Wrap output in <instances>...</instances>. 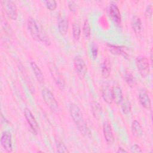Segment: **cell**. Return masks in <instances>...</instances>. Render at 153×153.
Masks as SVG:
<instances>
[{"mask_svg": "<svg viewBox=\"0 0 153 153\" xmlns=\"http://www.w3.org/2000/svg\"><path fill=\"white\" fill-rule=\"evenodd\" d=\"M69 111L71 117L79 131L83 136H86L88 134V129L84 121L81 109L76 104L72 103L69 107Z\"/></svg>", "mask_w": 153, "mask_h": 153, "instance_id": "6da1fadb", "label": "cell"}, {"mask_svg": "<svg viewBox=\"0 0 153 153\" xmlns=\"http://www.w3.org/2000/svg\"><path fill=\"white\" fill-rule=\"evenodd\" d=\"M41 94L43 100L47 106L53 112L57 114L59 111V104L53 94L47 88L42 89Z\"/></svg>", "mask_w": 153, "mask_h": 153, "instance_id": "7a4b0ae2", "label": "cell"}, {"mask_svg": "<svg viewBox=\"0 0 153 153\" xmlns=\"http://www.w3.org/2000/svg\"><path fill=\"white\" fill-rule=\"evenodd\" d=\"M136 65L138 71L142 78L146 77L149 74L150 66L148 59L143 55H140L136 58Z\"/></svg>", "mask_w": 153, "mask_h": 153, "instance_id": "3957f363", "label": "cell"}, {"mask_svg": "<svg viewBox=\"0 0 153 153\" xmlns=\"http://www.w3.org/2000/svg\"><path fill=\"white\" fill-rule=\"evenodd\" d=\"M1 4L8 17L13 20L17 18V8L14 2L12 1H1Z\"/></svg>", "mask_w": 153, "mask_h": 153, "instance_id": "277c9868", "label": "cell"}, {"mask_svg": "<svg viewBox=\"0 0 153 153\" xmlns=\"http://www.w3.org/2000/svg\"><path fill=\"white\" fill-rule=\"evenodd\" d=\"M74 65L78 75L81 78H84L87 72V68L83 59L79 56H75L74 59Z\"/></svg>", "mask_w": 153, "mask_h": 153, "instance_id": "5b68a950", "label": "cell"}, {"mask_svg": "<svg viewBox=\"0 0 153 153\" xmlns=\"http://www.w3.org/2000/svg\"><path fill=\"white\" fill-rule=\"evenodd\" d=\"M27 28L32 38L36 41H39L40 28L38 26L35 19L29 17L27 20Z\"/></svg>", "mask_w": 153, "mask_h": 153, "instance_id": "8992f818", "label": "cell"}, {"mask_svg": "<svg viewBox=\"0 0 153 153\" xmlns=\"http://www.w3.org/2000/svg\"><path fill=\"white\" fill-rule=\"evenodd\" d=\"M49 68L57 86L60 90H63L65 87V82L62 75L59 72V71L54 65L52 64L50 65Z\"/></svg>", "mask_w": 153, "mask_h": 153, "instance_id": "52a82bcc", "label": "cell"}, {"mask_svg": "<svg viewBox=\"0 0 153 153\" xmlns=\"http://www.w3.org/2000/svg\"><path fill=\"white\" fill-rule=\"evenodd\" d=\"M108 15L116 25H120L121 17L120 10L115 3H111L108 8Z\"/></svg>", "mask_w": 153, "mask_h": 153, "instance_id": "ba28073f", "label": "cell"}, {"mask_svg": "<svg viewBox=\"0 0 153 153\" xmlns=\"http://www.w3.org/2000/svg\"><path fill=\"white\" fill-rule=\"evenodd\" d=\"M101 93L105 102L108 104H111L113 102L112 88L107 82L102 83L101 86Z\"/></svg>", "mask_w": 153, "mask_h": 153, "instance_id": "9c48e42d", "label": "cell"}, {"mask_svg": "<svg viewBox=\"0 0 153 153\" xmlns=\"http://www.w3.org/2000/svg\"><path fill=\"white\" fill-rule=\"evenodd\" d=\"M24 114L25 117L26 119V121L27 123L29 124L30 128L33 131V132L35 134H37L38 131V126L37 124V122L33 117L32 113L31 111L28 109V108H25V111H24Z\"/></svg>", "mask_w": 153, "mask_h": 153, "instance_id": "30bf717a", "label": "cell"}, {"mask_svg": "<svg viewBox=\"0 0 153 153\" xmlns=\"http://www.w3.org/2000/svg\"><path fill=\"white\" fill-rule=\"evenodd\" d=\"M1 143L4 149L8 152H11L12 148V141L11 135L8 131H4L2 133L1 137Z\"/></svg>", "mask_w": 153, "mask_h": 153, "instance_id": "8fae6325", "label": "cell"}, {"mask_svg": "<svg viewBox=\"0 0 153 153\" xmlns=\"http://www.w3.org/2000/svg\"><path fill=\"white\" fill-rule=\"evenodd\" d=\"M103 132L105 140L108 145H111L114 142V136L111 124L108 122H105L103 125Z\"/></svg>", "mask_w": 153, "mask_h": 153, "instance_id": "7c38bea8", "label": "cell"}, {"mask_svg": "<svg viewBox=\"0 0 153 153\" xmlns=\"http://www.w3.org/2000/svg\"><path fill=\"white\" fill-rule=\"evenodd\" d=\"M139 100L141 105L147 110L151 109V102L150 97L145 89H142L139 93Z\"/></svg>", "mask_w": 153, "mask_h": 153, "instance_id": "4fadbf2b", "label": "cell"}, {"mask_svg": "<svg viewBox=\"0 0 153 153\" xmlns=\"http://www.w3.org/2000/svg\"><path fill=\"white\" fill-rule=\"evenodd\" d=\"M107 46L109 51L114 55H123L125 58L128 57L129 55L126 51V47L123 46H118L108 44Z\"/></svg>", "mask_w": 153, "mask_h": 153, "instance_id": "5bb4252c", "label": "cell"}, {"mask_svg": "<svg viewBox=\"0 0 153 153\" xmlns=\"http://www.w3.org/2000/svg\"><path fill=\"white\" fill-rule=\"evenodd\" d=\"M112 99L115 103L117 105L121 103L122 100H123V92L121 88L116 85H114L112 87Z\"/></svg>", "mask_w": 153, "mask_h": 153, "instance_id": "9a60e30c", "label": "cell"}, {"mask_svg": "<svg viewBox=\"0 0 153 153\" xmlns=\"http://www.w3.org/2000/svg\"><path fill=\"white\" fill-rule=\"evenodd\" d=\"M69 27L68 19L66 16H62L60 18L58 22V29L60 33L62 35L66 34Z\"/></svg>", "mask_w": 153, "mask_h": 153, "instance_id": "2e32d148", "label": "cell"}, {"mask_svg": "<svg viewBox=\"0 0 153 153\" xmlns=\"http://www.w3.org/2000/svg\"><path fill=\"white\" fill-rule=\"evenodd\" d=\"M131 131L133 136L136 137H140L143 135V130L141 125L137 120H133L131 125Z\"/></svg>", "mask_w": 153, "mask_h": 153, "instance_id": "e0dca14e", "label": "cell"}, {"mask_svg": "<svg viewBox=\"0 0 153 153\" xmlns=\"http://www.w3.org/2000/svg\"><path fill=\"white\" fill-rule=\"evenodd\" d=\"M90 105L93 117L96 120H99L102 114V108L100 104L96 101H92L90 103Z\"/></svg>", "mask_w": 153, "mask_h": 153, "instance_id": "ac0fdd59", "label": "cell"}, {"mask_svg": "<svg viewBox=\"0 0 153 153\" xmlns=\"http://www.w3.org/2000/svg\"><path fill=\"white\" fill-rule=\"evenodd\" d=\"M131 27L136 34L139 35L142 30V22L137 16H133L131 19Z\"/></svg>", "mask_w": 153, "mask_h": 153, "instance_id": "d6986e66", "label": "cell"}, {"mask_svg": "<svg viewBox=\"0 0 153 153\" xmlns=\"http://www.w3.org/2000/svg\"><path fill=\"white\" fill-rule=\"evenodd\" d=\"M30 66L33 71V73L35 74V76L37 81L39 83H43L44 81V78L43 74L42 73V71H41L40 68L36 64V63L33 61L30 62Z\"/></svg>", "mask_w": 153, "mask_h": 153, "instance_id": "ffe728a7", "label": "cell"}, {"mask_svg": "<svg viewBox=\"0 0 153 153\" xmlns=\"http://www.w3.org/2000/svg\"><path fill=\"white\" fill-rule=\"evenodd\" d=\"M124 78L126 82V83L128 84V85L131 88L134 87L136 84L137 82L135 79V78L133 76L132 74L128 70H126L124 74Z\"/></svg>", "mask_w": 153, "mask_h": 153, "instance_id": "44dd1931", "label": "cell"}, {"mask_svg": "<svg viewBox=\"0 0 153 153\" xmlns=\"http://www.w3.org/2000/svg\"><path fill=\"white\" fill-rule=\"evenodd\" d=\"M90 26L87 19H85L82 26V35L85 39H89L90 38Z\"/></svg>", "mask_w": 153, "mask_h": 153, "instance_id": "7402d4cb", "label": "cell"}, {"mask_svg": "<svg viewBox=\"0 0 153 153\" xmlns=\"http://www.w3.org/2000/svg\"><path fill=\"white\" fill-rule=\"evenodd\" d=\"M111 68L106 60H105L102 64V75L103 78H106L110 75Z\"/></svg>", "mask_w": 153, "mask_h": 153, "instance_id": "603a6c76", "label": "cell"}, {"mask_svg": "<svg viewBox=\"0 0 153 153\" xmlns=\"http://www.w3.org/2000/svg\"><path fill=\"white\" fill-rule=\"evenodd\" d=\"M121 107L123 113L127 114L130 112L131 109V106L130 102L128 100L123 99V100L121 102Z\"/></svg>", "mask_w": 153, "mask_h": 153, "instance_id": "cb8c5ba5", "label": "cell"}, {"mask_svg": "<svg viewBox=\"0 0 153 153\" xmlns=\"http://www.w3.org/2000/svg\"><path fill=\"white\" fill-rule=\"evenodd\" d=\"M73 37L75 40H78L81 35V28L78 23H74L72 26Z\"/></svg>", "mask_w": 153, "mask_h": 153, "instance_id": "d4e9b609", "label": "cell"}, {"mask_svg": "<svg viewBox=\"0 0 153 153\" xmlns=\"http://www.w3.org/2000/svg\"><path fill=\"white\" fill-rule=\"evenodd\" d=\"M56 148L58 152H69L67 147L61 140H58L56 142Z\"/></svg>", "mask_w": 153, "mask_h": 153, "instance_id": "484cf974", "label": "cell"}, {"mask_svg": "<svg viewBox=\"0 0 153 153\" xmlns=\"http://www.w3.org/2000/svg\"><path fill=\"white\" fill-rule=\"evenodd\" d=\"M45 3L47 8L50 11H54L57 7V3L56 1H54V0L45 1Z\"/></svg>", "mask_w": 153, "mask_h": 153, "instance_id": "4316f807", "label": "cell"}, {"mask_svg": "<svg viewBox=\"0 0 153 153\" xmlns=\"http://www.w3.org/2000/svg\"><path fill=\"white\" fill-rule=\"evenodd\" d=\"M91 53L93 57L95 59L97 58V54H98V47L97 44L94 42H92L91 44Z\"/></svg>", "mask_w": 153, "mask_h": 153, "instance_id": "83f0119b", "label": "cell"}, {"mask_svg": "<svg viewBox=\"0 0 153 153\" xmlns=\"http://www.w3.org/2000/svg\"><path fill=\"white\" fill-rule=\"evenodd\" d=\"M145 17L147 19H151L152 14V4H149L147 5L145 11Z\"/></svg>", "mask_w": 153, "mask_h": 153, "instance_id": "f1b7e54d", "label": "cell"}, {"mask_svg": "<svg viewBox=\"0 0 153 153\" xmlns=\"http://www.w3.org/2000/svg\"><path fill=\"white\" fill-rule=\"evenodd\" d=\"M130 151L133 153H140L142 152V149L137 144H133L130 146Z\"/></svg>", "mask_w": 153, "mask_h": 153, "instance_id": "f546056e", "label": "cell"}, {"mask_svg": "<svg viewBox=\"0 0 153 153\" xmlns=\"http://www.w3.org/2000/svg\"><path fill=\"white\" fill-rule=\"evenodd\" d=\"M68 7L70 10V11L72 13H75L77 9V6L76 5V4L75 3L74 1H69L68 2Z\"/></svg>", "mask_w": 153, "mask_h": 153, "instance_id": "4dcf8cb0", "label": "cell"}, {"mask_svg": "<svg viewBox=\"0 0 153 153\" xmlns=\"http://www.w3.org/2000/svg\"><path fill=\"white\" fill-rule=\"evenodd\" d=\"M128 151H126V149H124L123 148L121 147V146H119L118 148V150L117 151V153H121V152H127Z\"/></svg>", "mask_w": 153, "mask_h": 153, "instance_id": "1f68e13d", "label": "cell"}, {"mask_svg": "<svg viewBox=\"0 0 153 153\" xmlns=\"http://www.w3.org/2000/svg\"><path fill=\"white\" fill-rule=\"evenodd\" d=\"M152 50L151 49V53H150V59H151V63H152Z\"/></svg>", "mask_w": 153, "mask_h": 153, "instance_id": "d6a6232c", "label": "cell"}]
</instances>
